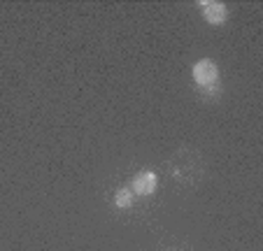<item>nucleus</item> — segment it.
I'll return each instance as SVG.
<instances>
[{
	"instance_id": "1",
	"label": "nucleus",
	"mask_w": 263,
	"mask_h": 251,
	"mask_svg": "<svg viewBox=\"0 0 263 251\" xmlns=\"http://www.w3.org/2000/svg\"><path fill=\"white\" fill-rule=\"evenodd\" d=\"M217 77H219V70L212 61L203 59L194 65V79H196V84H198L200 89H210V86L217 82Z\"/></svg>"
},
{
	"instance_id": "2",
	"label": "nucleus",
	"mask_w": 263,
	"mask_h": 251,
	"mask_svg": "<svg viewBox=\"0 0 263 251\" xmlns=\"http://www.w3.org/2000/svg\"><path fill=\"white\" fill-rule=\"evenodd\" d=\"M200 7H203V16L208 24H223V21L229 19V10H226V5H221V3H217V0H208V3H200Z\"/></svg>"
},
{
	"instance_id": "3",
	"label": "nucleus",
	"mask_w": 263,
	"mask_h": 251,
	"mask_svg": "<svg viewBox=\"0 0 263 251\" xmlns=\"http://www.w3.org/2000/svg\"><path fill=\"white\" fill-rule=\"evenodd\" d=\"M156 188V175L154 172H140L133 182V191L138 196H152Z\"/></svg>"
},
{
	"instance_id": "4",
	"label": "nucleus",
	"mask_w": 263,
	"mask_h": 251,
	"mask_svg": "<svg viewBox=\"0 0 263 251\" xmlns=\"http://www.w3.org/2000/svg\"><path fill=\"white\" fill-rule=\"evenodd\" d=\"M115 202H117V207H121V209L130 207V205H133V191H130V188H121V191L117 193Z\"/></svg>"
}]
</instances>
